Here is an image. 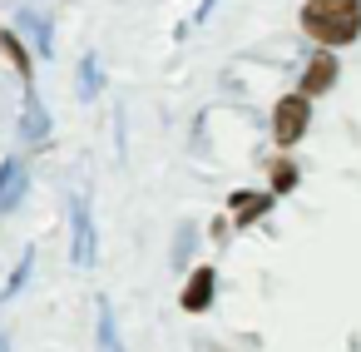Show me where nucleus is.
<instances>
[{"label":"nucleus","mask_w":361,"mask_h":352,"mask_svg":"<svg viewBox=\"0 0 361 352\" xmlns=\"http://www.w3.org/2000/svg\"><path fill=\"white\" fill-rule=\"evenodd\" d=\"M302 30L322 50H341L361 40V0H307L302 6Z\"/></svg>","instance_id":"f257e3e1"},{"label":"nucleus","mask_w":361,"mask_h":352,"mask_svg":"<svg viewBox=\"0 0 361 352\" xmlns=\"http://www.w3.org/2000/svg\"><path fill=\"white\" fill-rule=\"evenodd\" d=\"M70 258H75V268H94V204H90L85 184L70 199Z\"/></svg>","instance_id":"f03ea898"},{"label":"nucleus","mask_w":361,"mask_h":352,"mask_svg":"<svg viewBox=\"0 0 361 352\" xmlns=\"http://www.w3.org/2000/svg\"><path fill=\"white\" fill-rule=\"evenodd\" d=\"M307 124H312V100H307V95H282V100L272 105V139H277V149L302 144Z\"/></svg>","instance_id":"7ed1b4c3"},{"label":"nucleus","mask_w":361,"mask_h":352,"mask_svg":"<svg viewBox=\"0 0 361 352\" xmlns=\"http://www.w3.org/2000/svg\"><path fill=\"white\" fill-rule=\"evenodd\" d=\"M272 194H262V189H238L233 199H228V223H238V228H252V223H262L267 213H272Z\"/></svg>","instance_id":"20e7f679"},{"label":"nucleus","mask_w":361,"mask_h":352,"mask_svg":"<svg viewBox=\"0 0 361 352\" xmlns=\"http://www.w3.org/2000/svg\"><path fill=\"white\" fill-rule=\"evenodd\" d=\"M213 293H218V273L213 268H193L188 283H183V293H178V307L183 312H208L213 307Z\"/></svg>","instance_id":"39448f33"},{"label":"nucleus","mask_w":361,"mask_h":352,"mask_svg":"<svg viewBox=\"0 0 361 352\" xmlns=\"http://www.w3.org/2000/svg\"><path fill=\"white\" fill-rule=\"evenodd\" d=\"M25 189H30V169H25V159H0V213L20 209Z\"/></svg>","instance_id":"423d86ee"},{"label":"nucleus","mask_w":361,"mask_h":352,"mask_svg":"<svg viewBox=\"0 0 361 352\" xmlns=\"http://www.w3.org/2000/svg\"><path fill=\"white\" fill-rule=\"evenodd\" d=\"M336 75H341L336 55H331V50H322V55H312V60H307V70H302V90H297V95H307V100H312V95H326V90L336 85Z\"/></svg>","instance_id":"0eeeda50"},{"label":"nucleus","mask_w":361,"mask_h":352,"mask_svg":"<svg viewBox=\"0 0 361 352\" xmlns=\"http://www.w3.org/2000/svg\"><path fill=\"white\" fill-rule=\"evenodd\" d=\"M16 20H20V30L30 35V45L50 60V50H55V40H50V16H45V11H35V6H20V11H16Z\"/></svg>","instance_id":"6e6552de"},{"label":"nucleus","mask_w":361,"mask_h":352,"mask_svg":"<svg viewBox=\"0 0 361 352\" xmlns=\"http://www.w3.org/2000/svg\"><path fill=\"white\" fill-rule=\"evenodd\" d=\"M94 342H99V352H124L119 322H114V303H109V298H94Z\"/></svg>","instance_id":"1a4fd4ad"},{"label":"nucleus","mask_w":361,"mask_h":352,"mask_svg":"<svg viewBox=\"0 0 361 352\" xmlns=\"http://www.w3.org/2000/svg\"><path fill=\"white\" fill-rule=\"evenodd\" d=\"M50 134V110L40 105V95L35 90H25V119H20V139L25 144H40Z\"/></svg>","instance_id":"9d476101"},{"label":"nucleus","mask_w":361,"mask_h":352,"mask_svg":"<svg viewBox=\"0 0 361 352\" xmlns=\"http://www.w3.org/2000/svg\"><path fill=\"white\" fill-rule=\"evenodd\" d=\"M0 55H6V60L16 65V75H20V85H25V90H35V85H30L35 65H30V50L20 45V35H16V30H0Z\"/></svg>","instance_id":"9b49d317"},{"label":"nucleus","mask_w":361,"mask_h":352,"mask_svg":"<svg viewBox=\"0 0 361 352\" xmlns=\"http://www.w3.org/2000/svg\"><path fill=\"white\" fill-rule=\"evenodd\" d=\"M297 164L292 159H272V169H267V184H272V199H282V194H292L297 189Z\"/></svg>","instance_id":"f8f14e48"},{"label":"nucleus","mask_w":361,"mask_h":352,"mask_svg":"<svg viewBox=\"0 0 361 352\" xmlns=\"http://www.w3.org/2000/svg\"><path fill=\"white\" fill-rule=\"evenodd\" d=\"M30 268H35V248H25V253H20V263H16V273H11V283L0 288V303H11V298L30 283Z\"/></svg>","instance_id":"ddd939ff"},{"label":"nucleus","mask_w":361,"mask_h":352,"mask_svg":"<svg viewBox=\"0 0 361 352\" xmlns=\"http://www.w3.org/2000/svg\"><path fill=\"white\" fill-rule=\"evenodd\" d=\"M99 85H104V80H99V55L90 50V55L80 60V100H94V95H99Z\"/></svg>","instance_id":"4468645a"},{"label":"nucleus","mask_w":361,"mask_h":352,"mask_svg":"<svg viewBox=\"0 0 361 352\" xmlns=\"http://www.w3.org/2000/svg\"><path fill=\"white\" fill-rule=\"evenodd\" d=\"M193 233H198V223H193V218H183V223H178V243H173V258H169L173 268H188V248H193Z\"/></svg>","instance_id":"2eb2a0df"},{"label":"nucleus","mask_w":361,"mask_h":352,"mask_svg":"<svg viewBox=\"0 0 361 352\" xmlns=\"http://www.w3.org/2000/svg\"><path fill=\"white\" fill-rule=\"evenodd\" d=\"M6 347H11V342H6V332H0V352H6Z\"/></svg>","instance_id":"dca6fc26"}]
</instances>
